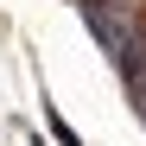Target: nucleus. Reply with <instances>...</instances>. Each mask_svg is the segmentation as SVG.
<instances>
[{
    "label": "nucleus",
    "instance_id": "7ed1b4c3",
    "mask_svg": "<svg viewBox=\"0 0 146 146\" xmlns=\"http://www.w3.org/2000/svg\"><path fill=\"white\" fill-rule=\"evenodd\" d=\"M32 146H38V140H32Z\"/></svg>",
    "mask_w": 146,
    "mask_h": 146
},
{
    "label": "nucleus",
    "instance_id": "f03ea898",
    "mask_svg": "<svg viewBox=\"0 0 146 146\" xmlns=\"http://www.w3.org/2000/svg\"><path fill=\"white\" fill-rule=\"evenodd\" d=\"M133 102H140V121H146V89H133Z\"/></svg>",
    "mask_w": 146,
    "mask_h": 146
},
{
    "label": "nucleus",
    "instance_id": "f257e3e1",
    "mask_svg": "<svg viewBox=\"0 0 146 146\" xmlns=\"http://www.w3.org/2000/svg\"><path fill=\"white\" fill-rule=\"evenodd\" d=\"M44 127H51V140H57V146H83V133H76V127H70V121L57 114V102L44 108Z\"/></svg>",
    "mask_w": 146,
    "mask_h": 146
}]
</instances>
